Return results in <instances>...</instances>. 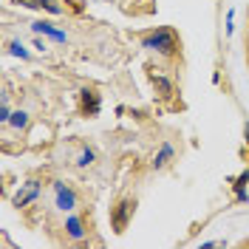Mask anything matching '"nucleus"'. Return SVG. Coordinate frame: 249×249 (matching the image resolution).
I'll return each instance as SVG.
<instances>
[{
	"label": "nucleus",
	"instance_id": "obj_1",
	"mask_svg": "<svg viewBox=\"0 0 249 249\" xmlns=\"http://www.w3.org/2000/svg\"><path fill=\"white\" fill-rule=\"evenodd\" d=\"M144 48H153L159 54H164V57H176L178 51H181V40H178V34L173 29H159L153 31L150 37H144Z\"/></svg>",
	"mask_w": 249,
	"mask_h": 249
},
{
	"label": "nucleus",
	"instance_id": "obj_2",
	"mask_svg": "<svg viewBox=\"0 0 249 249\" xmlns=\"http://www.w3.org/2000/svg\"><path fill=\"white\" fill-rule=\"evenodd\" d=\"M133 213H136V198H122L116 207H110V227H113V232L122 235L127 230Z\"/></svg>",
	"mask_w": 249,
	"mask_h": 249
},
{
	"label": "nucleus",
	"instance_id": "obj_3",
	"mask_svg": "<svg viewBox=\"0 0 249 249\" xmlns=\"http://www.w3.org/2000/svg\"><path fill=\"white\" fill-rule=\"evenodd\" d=\"M102 108V102H99V93L93 91V88H85V91L79 93V110H82V116H96Z\"/></svg>",
	"mask_w": 249,
	"mask_h": 249
},
{
	"label": "nucleus",
	"instance_id": "obj_4",
	"mask_svg": "<svg viewBox=\"0 0 249 249\" xmlns=\"http://www.w3.org/2000/svg\"><path fill=\"white\" fill-rule=\"evenodd\" d=\"M54 190H57V207H60V210H74V207H77V193H74L71 187L54 181Z\"/></svg>",
	"mask_w": 249,
	"mask_h": 249
},
{
	"label": "nucleus",
	"instance_id": "obj_5",
	"mask_svg": "<svg viewBox=\"0 0 249 249\" xmlns=\"http://www.w3.org/2000/svg\"><path fill=\"white\" fill-rule=\"evenodd\" d=\"M20 6H29V9H46L51 15H62V6L57 0H15Z\"/></svg>",
	"mask_w": 249,
	"mask_h": 249
},
{
	"label": "nucleus",
	"instance_id": "obj_6",
	"mask_svg": "<svg viewBox=\"0 0 249 249\" xmlns=\"http://www.w3.org/2000/svg\"><path fill=\"white\" fill-rule=\"evenodd\" d=\"M37 193H40V184H37V181H29V184H26V190H20V193L15 196V207H26L29 201H34V198H37Z\"/></svg>",
	"mask_w": 249,
	"mask_h": 249
},
{
	"label": "nucleus",
	"instance_id": "obj_7",
	"mask_svg": "<svg viewBox=\"0 0 249 249\" xmlns=\"http://www.w3.org/2000/svg\"><path fill=\"white\" fill-rule=\"evenodd\" d=\"M150 82H153L156 93H159L161 99H170V96H173V82H170V79L159 77V74H150Z\"/></svg>",
	"mask_w": 249,
	"mask_h": 249
},
{
	"label": "nucleus",
	"instance_id": "obj_8",
	"mask_svg": "<svg viewBox=\"0 0 249 249\" xmlns=\"http://www.w3.org/2000/svg\"><path fill=\"white\" fill-rule=\"evenodd\" d=\"M31 29H34V34H48V37H54L57 43H65V34H62V31H57L54 26H51V23H46V20H40V23H34Z\"/></svg>",
	"mask_w": 249,
	"mask_h": 249
},
{
	"label": "nucleus",
	"instance_id": "obj_9",
	"mask_svg": "<svg viewBox=\"0 0 249 249\" xmlns=\"http://www.w3.org/2000/svg\"><path fill=\"white\" fill-rule=\"evenodd\" d=\"M65 232H68V238H74V241H82V235H85L82 221H79V218H68V221H65Z\"/></svg>",
	"mask_w": 249,
	"mask_h": 249
},
{
	"label": "nucleus",
	"instance_id": "obj_10",
	"mask_svg": "<svg viewBox=\"0 0 249 249\" xmlns=\"http://www.w3.org/2000/svg\"><path fill=\"white\" fill-rule=\"evenodd\" d=\"M170 159H173V144H161V150H159L156 159H153V167H164Z\"/></svg>",
	"mask_w": 249,
	"mask_h": 249
},
{
	"label": "nucleus",
	"instance_id": "obj_11",
	"mask_svg": "<svg viewBox=\"0 0 249 249\" xmlns=\"http://www.w3.org/2000/svg\"><path fill=\"white\" fill-rule=\"evenodd\" d=\"M9 122L20 130V127H26V124H29V113H26V110H15V113L9 116Z\"/></svg>",
	"mask_w": 249,
	"mask_h": 249
},
{
	"label": "nucleus",
	"instance_id": "obj_12",
	"mask_svg": "<svg viewBox=\"0 0 249 249\" xmlns=\"http://www.w3.org/2000/svg\"><path fill=\"white\" fill-rule=\"evenodd\" d=\"M249 181V170L238 178V184H235V193H238V201H247V190H244V184Z\"/></svg>",
	"mask_w": 249,
	"mask_h": 249
},
{
	"label": "nucleus",
	"instance_id": "obj_13",
	"mask_svg": "<svg viewBox=\"0 0 249 249\" xmlns=\"http://www.w3.org/2000/svg\"><path fill=\"white\" fill-rule=\"evenodd\" d=\"M9 51H12V54H15V57H20V60H29V51H26V48L20 46V43H9Z\"/></svg>",
	"mask_w": 249,
	"mask_h": 249
},
{
	"label": "nucleus",
	"instance_id": "obj_14",
	"mask_svg": "<svg viewBox=\"0 0 249 249\" xmlns=\"http://www.w3.org/2000/svg\"><path fill=\"white\" fill-rule=\"evenodd\" d=\"M91 161H93V150H85V153L79 156V161H77V164H79V167H88Z\"/></svg>",
	"mask_w": 249,
	"mask_h": 249
},
{
	"label": "nucleus",
	"instance_id": "obj_15",
	"mask_svg": "<svg viewBox=\"0 0 249 249\" xmlns=\"http://www.w3.org/2000/svg\"><path fill=\"white\" fill-rule=\"evenodd\" d=\"M9 116H12V110H9V102H6V99H3V102H0V119H3V122H6V119H9Z\"/></svg>",
	"mask_w": 249,
	"mask_h": 249
},
{
	"label": "nucleus",
	"instance_id": "obj_16",
	"mask_svg": "<svg viewBox=\"0 0 249 249\" xmlns=\"http://www.w3.org/2000/svg\"><path fill=\"white\" fill-rule=\"evenodd\" d=\"M247 62H249V43H247Z\"/></svg>",
	"mask_w": 249,
	"mask_h": 249
}]
</instances>
